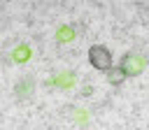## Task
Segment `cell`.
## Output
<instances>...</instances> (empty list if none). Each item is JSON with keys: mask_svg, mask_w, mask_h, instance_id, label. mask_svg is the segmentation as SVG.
<instances>
[{"mask_svg": "<svg viewBox=\"0 0 149 130\" xmlns=\"http://www.w3.org/2000/svg\"><path fill=\"white\" fill-rule=\"evenodd\" d=\"M88 63L100 72H107V70L114 67L112 65V51L107 46H102V44H95V46L88 49Z\"/></svg>", "mask_w": 149, "mask_h": 130, "instance_id": "6da1fadb", "label": "cell"}, {"mask_svg": "<svg viewBox=\"0 0 149 130\" xmlns=\"http://www.w3.org/2000/svg\"><path fill=\"white\" fill-rule=\"evenodd\" d=\"M70 37H72V30H70V28H63V30L58 32V39H63V42L70 39Z\"/></svg>", "mask_w": 149, "mask_h": 130, "instance_id": "5b68a950", "label": "cell"}, {"mask_svg": "<svg viewBox=\"0 0 149 130\" xmlns=\"http://www.w3.org/2000/svg\"><path fill=\"white\" fill-rule=\"evenodd\" d=\"M28 56H30V51H28V46H19V49H16L14 53H12V58H14V60H19V63H21V60H26Z\"/></svg>", "mask_w": 149, "mask_h": 130, "instance_id": "277c9868", "label": "cell"}, {"mask_svg": "<svg viewBox=\"0 0 149 130\" xmlns=\"http://www.w3.org/2000/svg\"><path fill=\"white\" fill-rule=\"evenodd\" d=\"M144 65H147L144 56H137V53H126V56L121 58V65H119V67H121L126 74H130V77H137V74H142Z\"/></svg>", "mask_w": 149, "mask_h": 130, "instance_id": "7a4b0ae2", "label": "cell"}, {"mask_svg": "<svg viewBox=\"0 0 149 130\" xmlns=\"http://www.w3.org/2000/svg\"><path fill=\"white\" fill-rule=\"evenodd\" d=\"M105 74H107V81H109L112 86H121V84L126 81V77H128L121 67H112V70H107Z\"/></svg>", "mask_w": 149, "mask_h": 130, "instance_id": "3957f363", "label": "cell"}]
</instances>
